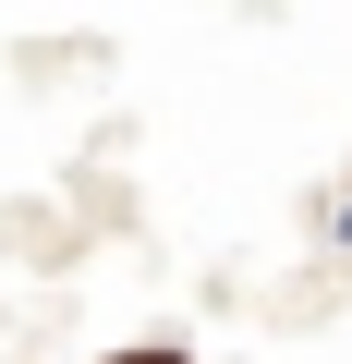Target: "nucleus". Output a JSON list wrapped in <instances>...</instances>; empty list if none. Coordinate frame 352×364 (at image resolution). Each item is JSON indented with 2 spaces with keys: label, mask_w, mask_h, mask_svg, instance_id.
<instances>
[{
  "label": "nucleus",
  "mask_w": 352,
  "mask_h": 364,
  "mask_svg": "<svg viewBox=\"0 0 352 364\" xmlns=\"http://www.w3.org/2000/svg\"><path fill=\"white\" fill-rule=\"evenodd\" d=\"M122 364H183V352H122Z\"/></svg>",
  "instance_id": "1"
}]
</instances>
